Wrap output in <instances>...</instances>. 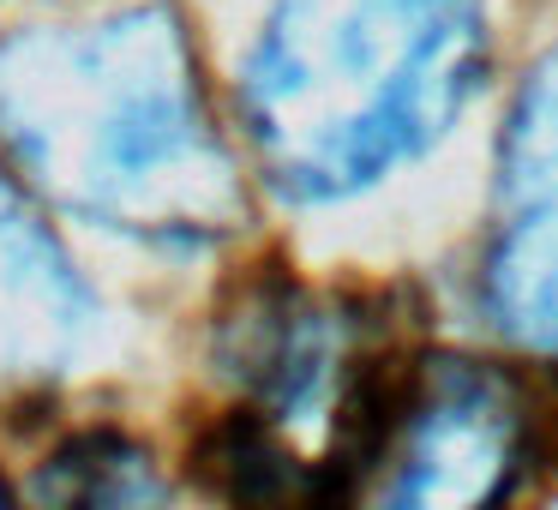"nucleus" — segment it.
Masks as SVG:
<instances>
[{
    "label": "nucleus",
    "mask_w": 558,
    "mask_h": 510,
    "mask_svg": "<svg viewBox=\"0 0 558 510\" xmlns=\"http://www.w3.org/2000/svg\"><path fill=\"white\" fill-rule=\"evenodd\" d=\"M0 145L54 205L138 241L205 246L241 222V181L169 7L7 37Z\"/></svg>",
    "instance_id": "obj_1"
},
{
    "label": "nucleus",
    "mask_w": 558,
    "mask_h": 510,
    "mask_svg": "<svg viewBox=\"0 0 558 510\" xmlns=\"http://www.w3.org/2000/svg\"><path fill=\"white\" fill-rule=\"evenodd\" d=\"M493 0H277L241 73V126L282 198L330 205L457 126Z\"/></svg>",
    "instance_id": "obj_2"
},
{
    "label": "nucleus",
    "mask_w": 558,
    "mask_h": 510,
    "mask_svg": "<svg viewBox=\"0 0 558 510\" xmlns=\"http://www.w3.org/2000/svg\"><path fill=\"white\" fill-rule=\"evenodd\" d=\"M522 457L529 414L517 390L474 361H426L366 469L361 510H505Z\"/></svg>",
    "instance_id": "obj_3"
},
{
    "label": "nucleus",
    "mask_w": 558,
    "mask_h": 510,
    "mask_svg": "<svg viewBox=\"0 0 558 510\" xmlns=\"http://www.w3.org/2000/svg\"><path fill=\"white\" fill-rule=\"evenodd\" d=\"M481 294L510 342L558 354V49L517 90L498 145V222Z\"/></svg>",
    "instance_id": "obj_4"
},
{
    "label": "nucleus",
    "mask_w": 558,
    "mask_h": 510,
    "mask_svg": "<svg viewBox=\"0 0 558 510\" xmlns=\"http://www.w3.org/2000/svg\"><path fill=\"white\" fill-rule=\"evenodd\" d=\"M97 301L43 217L0 181V385H43L85 349Z\"/></svg>",
    "instance_id": "obj_5"
},
{
    "label": "nucleus",
    "mask_w": 558,
    "mask_h": 510,
    "mask_svg": "<svg viewBox=\"0 0 558 510\" xmlns=\"http://www.w3.org/2000/svg\"><path fill=\"white\" fill-rule=\"evenodd\" d=\"M157 462L121 433H78L54 450L31 481L37 510H162Z\"/></svg>",
    "instance_id": "obj_6"
},
{
    "label": "nucleus",
    "mask_w": 558,
    "mask_h": 510,
    "mask_svg": "<svg viewBox=\"0 0 558 510\" xmlns=\"http://www.w3.org/2000/svg\"><path fill=\"white\" fill-rule=\"evenodd\" d=\"M0 510H7V498H0Z\"/></svg>",
    "instance_id": "obj_7"
}]
</instances>
